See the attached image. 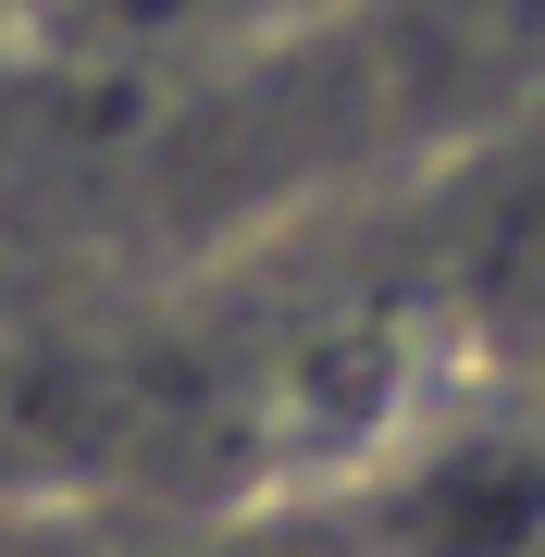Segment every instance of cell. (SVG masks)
<instances>
[{
  "label": "cell",
  "mask_w": 545,
  "mask_h": 557,
  "mask_svg": "<svg viewBox=\"0 0 545 557\" xmlns=\"http://www.w3.org/2000/svg\"><path fill=\"white\" fill-rule=\"evenodd\" d=\"M87 13V38H211V25H273V13H298V0H75ZM335 13V0H323Z\"/></svg>",
  "instance_id": "obj_3"
},
{
  "label": "cell",
  "mask_w": 545,
  "mask_h": 557,
  "mask_svg": "<svg viewBox=\"0 0 545 557\" xmlns=\"http://www.w3.org/2000/svg\"><path fill=\"white\" fill-rule=\"evenodd\" d=\"M533 397H545V372H533Z\"/></svg>",
  "instance_id": "obj_4"
},
{
  "label": "cell",
  "mask_w": 545,
  "mask_h": 557,
  "mask_svg": "<svg viewBox=\"0 0 545 557\" xmlns=\"http://www.w3.org/2000/svg\"><path fill=\"white\" fill-rule=\"evenodd\" d=\"M347 557H545V397L446 384L347 483H323Z\"/></svg>",
  "instance_id": "obj_1"
},
{
  "label": "cell",
  "mask_w": 545,
  "mask_h": 557,
  "mask_svg": "<svg viewBox=\"0 0 545 557\" xmlns=\"http://www.w3.org/2000/svg\"><path fill=\"white\" fill-rule=\"evenodd\" d=\"M335 25L422 161L545 100V0H335Z\"/></svg>",
  "instance_id": "obj_2"
}]
</instances>
